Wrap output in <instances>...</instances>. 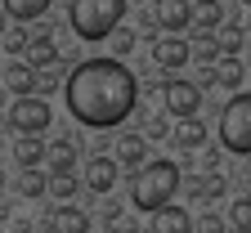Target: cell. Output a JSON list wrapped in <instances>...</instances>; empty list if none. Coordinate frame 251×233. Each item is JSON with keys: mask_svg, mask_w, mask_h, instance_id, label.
Returning a JSON list of instances; mask_svg holds the SVG:
<instances>
[{"mask_svg": "<svg viewBox=\"0 0 251 233\" xmlns=\"http://www.w3.org/2000/svg\"><path fill=\"white\" fill-rule=\"evenodd\" d=\"M63 104L90 130H117L139 104V81L121 58H85L63 85Z\"/></svg>", "mask_w": 251, "mask_h": 233, "instance_id": "6da1fadb", "label": "cell"}, {"mask_svg": "<svg viewBox=\"0 0 251 233\" xmlns=\"http://www.w3.org/2000/svg\"><path fill=\"white\" fill-rule=\"evenodd\" d=\"M179 188V166L175 161H144L135 171V184H130V202L139 211H157L166 207Z\"/></svg>", "mask_w": 251, "mask_h": 233, "instance_id": "7a4b0ae2", "label": "cell"}, {"mask_svg": "<svg viewBox=\"0 0 251 233\" xmlns=\"http://www.w3.org/2000/svg\"><path fill=\"white\" fill-rule=\"evenodd\" d=\"M121 18H126V0H72V9H68V23L81 41L112 36Z\"/></svg>", "mask_w": 251, "mask_h": 233, "instance_id": "3957f363", "label": "cell"}, {"mask_svg": "<svg viewBox=\"0 0 251 233\" xmlns=\"http://www.w3.org/2000/svg\"><path fill=\"white\" fill-rule=\"evenodd\" d=\"M220 144L238 157L251 153V90H238L225 104V112H220Z\"/></svg>", "mask_w": 251, "mask_h": 233, "instance_id": "277c9868", "label": "cell"}, {"mask_svg": "<svg viewBox=\"0 0 251 233\" xmlns=\"http://www.w3.org/2000/svg\"><path fill=\"white\" fill-rule=\"evenodd\" d=\"M50 121H54V108L36 94H18L9 108V126L18 135H41V130H50Z\"/></svg>", "mask_w": 251, "mask_h": 233, "instance_id": "5b68a950", "label": "cell"}, {"mask_svg": "<svg viewBox=\"0 0 251 233\" xmlns=\"http://www.w3.org/2000/svg\"><path fill=\"white\" fill-rule=\"evenodd\" d=\"M162 108L175 121H188V117H198V108H202V90L193 81H166L162 85Z\"/></svg>", "mask_w": 251, "mask_h": 233, "instance_id": "8992f818", "label": "cell"}, {"mask_svg": "<svg viewBox=\"0 0 251 233\" xmlns=\"http://www.w3.org/2000/svg\"><path fill=\"white\" fill-rule=\"evenodd\" d=\"M152 58H157V68H162V72H179L184 63L193 58V50H188V41L179 36V31H166V36H157Z\"/></svg>", "mask_w": 251, "mask_h": 233, "instance_id": "52a82bcc", "label": "cell"}, {"mask_svg": "<svg viewBox=\"0 0 251 233\" xmlns=\"http://www.w3.org/2000/svg\"><path fill=\"white\" fill-rule=\"evenodd\" d=\"M152 18L162 23V31H184L193 27V0H157Z\"/></svg>", "mask_w": 251, "mask_h": 233, "instance_id": "ba28073f", "label": "cell"}, {"mask_svg": "<svg viewBox=\"0 0 251 233\" xmlns=\"http://www.w3.org/2000/svg\"><path fill=\"white\" fill-rule=\"evenodd\" d=\"M152 233H193V215L175 202H166L152 211Z\"/></svg>", "mask_w": 251, "mask_h": 233, "instance_id": "9c48e42d", "label": "cell"}, {"mask_svg": "<svg viewBox=\"0 0 251 233\" xmlns=\"http://www.w3.org/2000/svg\"><path fill=\"white\" fill-rule=\"evenodd\" d=\"M85 180H90L94 193H112V184H117V161L112 157H94L90 171H85Z\"/></svg>", "mask_w": 251, "mask_h": 233, "instance_id": "30bf717a", "label": "cell"}, {"mask_svg": "<svg viewBox=\"0 0 251 233\" xmlns=\"http://www.w3.org/2000/svg\"><path fill=\"white\" fill-rule=\"evenodd\" d=\"M117 161L130 166V171H139V166L148 161V144H144L139 135H121V139H117Z\"/></svg>", "mask_w": 251, "mask_h": 233, "instance_id": "8fae6325", "label": "cell"}, {"mask_svg": "<svg viewBox=\"0 0 251 233\" xmlns=\"http://www.w3.org/2000/svg\"><path fill=\"white\" fill-rule=\"evenodd\" d=\"M54 233H90V215L81 207H58L54 211Z\"/></svg>", "mask_w": 251, "mask_h": 233, "instance_id": "7c38bea8", "label": "cell"}, {"mask_svg": "<svg viewBox=\"0 0 251 233\" xmlns=\"http://www.w3.org/2000/svg\"><path fill=\"white\" fill-rule=\"evenodd\" d=\"M45 9H50V0H5V14L14 23H36Z\"/></svg>", "mask_w": 251, "mask_h": 233, "instance_id": "4fadbf2b", "label": "cell"}, {"mask_svg": "<svg viewBox=\"0 0 251 233\" xmlns=\"http://www.w3.org/2000/svg\"><path fill=\"white\" fill-rule=\"evenodd\" d=\"M175 144H179V148H202V144H206V126H202L198 117L179 121V126H175Z\"/></svg>", "mask_w": 251, "mask_h": 233, "instance_id": "5bb4252c", "label": "cell"}, {"mask_svg": "<svg viewBox=\"0 0 251 233\" xmlns=\"http://www.w3.org/2000/svg\"><path fill=\"white\" fill-rule=\"evenodd\" d=\"M14 153H18V166H23V171H31V166H41V157H45V144H41V135H23Z\"/></svg>", "mask_w": 251, "mask_h": 233, "instance_id": "9a60e30c", "label": "cell"}, {"mask_svg": "<svg viewBox=\"0 0 251 233\" xmlns=\"http://www.w3.org/2000/svg\"><path fill=\"white\" fill-rule=\"evenodd\" d=\"M31 85H36V68H31V63H14V68H9V90H14V99H18V94H31Z\"/></svg>", "mask_w": 251, "mask_h": 233, "instance_id": "2e32d148", "label": "cell"}, {"mask_svg": "<svg viewBox=\"0 0 251 233\" xmlns=\"http://www.w3.org/2000/svg\"><path fill=\"white\" fill-rule=\"evenodd\" d=\"M54 54H58V50H54V41H45V36L27 45V63H31V68H45V63H54Z\"/></svg>", "mask_w": 251, "mask_h": 233, "instance_id": "e0dca14e", "label": "cell"}, {"mask_svg": "<svg viewBox=\"0 0 251 233\" xmlns=\"http://www.w3.org/2000/svg\"><path fill=\"white\" fill-rule=\"evenodd\" d=\"M215 81L229 85V90H238V85H242V63H238V58H225V63L215 68Z\"/></svg>", "mask_w": 251, "mask_h": 233, "instance_id": "ac0fdd59", "label": "cell"}, {"mask_svg": "<svg viewBox=\"0 0 251 233\" xmlns=\"http://www.w3.org/2000/svg\"><path fill=\"white\" fill-rule=\"evenodd\" d=\"M18 188H23V197H41L45 188H50V180L31 166V171H23V180H18Z\"/></svg>", "mask_w": 251, "mask_h": 233, "instance_id": "d6986e66", "label": "cell"}, {"mask_svg": "<svg viewBox=\"0 0 251 233\" xmlns=\"http://www.w3.org/2000/svg\"><path fill=\"white\" fill-rule=\"evenodd\" d=\"M229 220H233L238 233H251V197H238L233 211H229Z\"/></svg>", "mask_w": 251, "mask_h": 233, "instance_id": "ffe728a7", "label": "cell"}, {"mask_svg": "<svg viewBox=\"0 0 251 233\" xmlns=\"http://www.w3.org/2000/svg\"><path fill=\"white\" fill-rule=\"evenodd\" d=\"M50 161H54V171H72V161H76L72 144H68V139H58V144L50 148Z\"/></svg>", "mask_w": 251, "mask_h": 233, "instance_id": "44dd1931", "label": "cell"}, {"mask_svg": "<svg viewBox=\"0 0 251 233\" xmlns=\"http://www.w3.org/2000/svg\"><path fill=\"white\" fill-rule=\"evenodd\" d=\"M50 188H54L58 197H72V193H76V180H72V171H54V175H50Z\"/></svg>", "mask_w": 251, "mask_h": 233, "instance_id": "7402d4cb", "label": "cell"}, {"mask_svg": "<svg viewBox=\"0 0 251 233\" xmlns=\"http://www.w3.org/2000/svg\"><path fill=\"white\" fill-rule=\"evenodd\" d=\"M215 54H220V45H215L211 36H202V45H198V63L206 68V63H215Z\"/></svg>", "mask_w": 251, "mask_h": 233, "instance_id": "603a6c76", "label": "cell"}, {"mask_svg": "<svg viewBox=\"0 0 251 233\" xmlns=\"http://www.w3.org/2000/svg\"><path fill=\"white\" fill-rule=\"evenodd\" d=\"M220 23V9H215V0H206L202 5V36H206V27H215Z\"/></svg>", "mask_w": 251, "mask_h": 233, "instance_id": "cb8c5ba5", "label": "cell"}, {"mask_svg": "<svg viewBox=\"0 0 251 233\" xmlns=\"http://www.w3.org/2000/svg\"><path fill=\"white\" fill-rule=\"evenodd\" d=\"M215 193H225V180H220V175H211V180L202 184V197H215Z\"/></svg>", "mask_w": 251, "mask_h": 233, "instance_id": "d4e9b609", "label": "cell"}, {"mask_svg": "<svg viewBox=\"0 0 251 233\" xmlns=\"http://www.w3.org/2000/svg\"><path fill=\"white\" fill-rule=\"evenodd\" d=\"M238 36H242V31H238V27H229V31H225V50H229V54L238 50Z\"/></svg>", "mask_w": 251, "mask_h": 233, "instance_id": "484cf974", "label": "cell"}, {"mask_svg": "<svg viewBox=\"0 0 251 233\" xmlns=\"http://www.w3.org/2000/svg\"><path fill=\"white\" fill-rule=\"evenodd\" d=\"M202 233H225V224H220V220H206V224H202Z\"/></svg>", "mask_w": 251, "mask_h": 233, "instance_id": "4316f807", "label": "cell"}, {"mask_svg": "<svg viewBox=\"0 0 251 233\" xmlns=\"http://www.w3.org/2000/svg\"><path fill=\"white\" fill-rule=\"evenodd\" d=\"M247 31H251V18H247Z\"/></svg>", "mask_w": 251, "mask_h": 233, "instance_id": "83f0119b", "label": "cell"}, {"mask_svg": "<svg viewBox=\"0 0 251 233\" xmlns=\"http://www.w3.org/2000/svg\"><path fill=\"white\" fill-rule=\"evenodd\" d=\"M198 5H206V0H198Z\"/></svg>", "mask_w": 251, "mask_h": 233, "instance_id": "f1b7e54d", "label": "cell"}, {"mask_svg": "<svg viewBox=\"0 0 251 233\" xmlns=\"http://www.w3.org/2000/svg\"><path fill=\"white\" fill-rule=\"evenodd\" d=\"M247 5H251V0H247Z\"/></svg>", "mask_w": 251, "mask_h": 233, "instance_id": "f546056e", "label": "cell"}]
</instances>
